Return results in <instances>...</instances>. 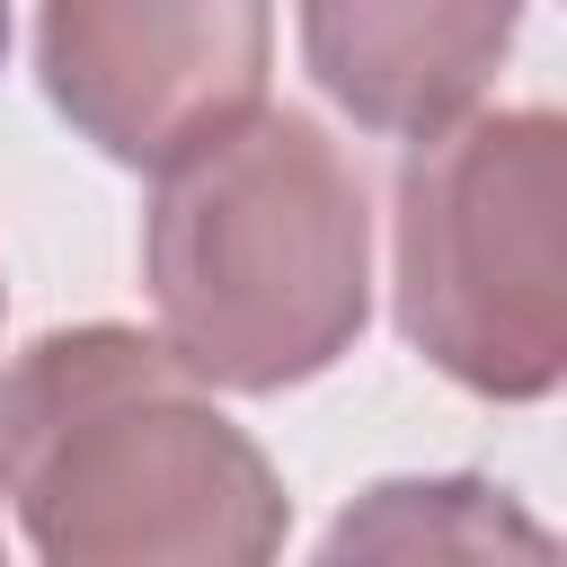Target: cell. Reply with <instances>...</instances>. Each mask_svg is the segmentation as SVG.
I'll list each match as a JSON object with an SVG mask.
<instances>
[{"label": "cell", "instance_id": "1", "mask_svg": "<svg viewBox=\"0 0 567 567\" xmlns=\"http://www.w3.org/2000/svg\"><path fill=\"white\" fill-rule=\"evenodd\" d=\"M0 496L44 567H275V461L133 328H53L0 372Z\"/></svg>", "mask_w": 567, "mask_h": 567}, {"label": "cell", "instance_id": "3", "mask_svg": "<svg viewBox=\"0 0 567 567\" xmlns=\"http://www.w3.org/2000/svg\"><path fill=\"white\" fill-rule=\"evenodd\" d=\"M399 328L478 399H540L567 363V124L461 115L399 159Z\"/></svg>", "mask_w": 567, "mask_h": 567}, {"label": "cell", "instance_id": "7", "mask_svg": "<svg viewBox=\"0 0 567 567\" xmlns=\"http://www.w3.org/2000/svg\"><path fill=\"white\" fill-rule=\"evenodd\" d=\"M0 567H9V558H0Z\"/></svg>", "mask_w": 567, "mask_h": 567}, {"label": "cell", "instance_id": "5", "mask_svg": "<svg viewBox=\"0 0 567 567\" xmlns=\"http://www.w3.org/2000/svg\"><path fill=\"white\" fill-rule=\"evenodd\" d=\"M514 44V9H478V0H434V9H301V53L319 71V89L372 124V133H408L434 142L470 115V97L487 89V71Z\"/></svg>", "mask_w": 567, "mask_h": 567}, {"label": "cell", "instance_id": "6", "mask_svg": "<svg viewBox=\"0 0 567 567\" xmlns=\"http://www.w3.org/2000/svg\"><path fill=\"white\" fill-rule=\"evenodd\" d=\"M310 567H558V540L496 478H381L328 523Z\"/></svg>", "mask_w": 567, "mask_h": 567}, {"label": "cell", "instance_id": "2", "mask_svg": "<svg viewBox=\"0 0 567 567\" xmlns=\"http://www.w3.org/2000/svg\"><path fill=\"white\" fill-rule=\"evenodd\" d=\"M159 354L204 390H284L328 372L372 310V213L354 159L292 106H257L159 168L142 213Z\"/></svg>", "mask_w": 567, "mask_h": 567}, {"label": "cell", "instance_id": "4", "mask_svg": "<svg viewBox=\"0 0 567 567\" xmlns=\"http://www.w3.org/2000/svg\"><path fill=\"white\" fill-rule=\"evenodd\" d=\"M275 18L248 0H62L35 18L44 97L124 168H177L266 106Z\"/></svg>", "mask_w": 567, "mask_h": 567}]
</instances>
